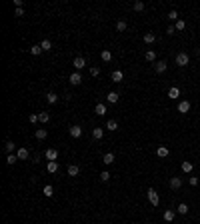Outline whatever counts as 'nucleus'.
Instances as JSON below:
<instances>
[{
  "label": "nucleus",
  "mask_w": 200,
  "mask_h": 224,
  "mask_svg": "<svg viewBox=\"0 0 200 224\" xmlns=\"http://www.w3.org/2000/svg\"><path fill=\"white\" fill-rule=\"evenodd\" d=\"M146 194H148V200H150V204H152V206H158V204H160V196H158V192L154 190V188H148Z\"/></svg>",
  "instance_id": "f257e3e1"
},
{
  "label": "nucleus",
  "mask_w": 200,
  "mask_h": 224,
  "mask_svg": "<svg viewBox=\"0 0 200 224\" xmlns=\"http://www.w3.org/2000/svg\"><path fill=\"white\" fill-rule=\"evenodd\" d=\"M188 62H190V56L186 52H178L176 54V64L178 66H188Z\"/></svg>",
  "instance_id": "f03ea898"
},
{
  "label": "nucleus",
  "mask_w": 200,
  "mask_h": 224,
  "mask_svg": "<svg viewBox=\"0 0 200 224\" xmlns=\"http://www.w3.org/2000/svg\"><path fill=\"white\" fill-rule=\"evenodd\" d=\"M44 158H46L48 162H54V160L58 158V150L56 148H48L46 152H44Z\"/></svg>",
  "instance_id": "7ed1b4c3"
},
{
  "label": "nucleus",
  "mask_w": 200,
  "mask_h": 224,
  "mask_svg": "<svg viewBox=\"0 0 200 224\" xmlns=\"http://www.w3.org/2000/svg\"><path fill=\"white\" fill-rule=\"evenodd\" d=\"M188 110H190V102H188V100H180V102H178V112H180V114H188Z\"/></svg>",
  "instance_id": "20e7f679"
},
{
  "label": "nucleus",
  "mask_w": 200,
  "mask_h": 224,
  "mask_svg": "<svg viewBox=\"0 0 200 224\" xmlns=\"http://www.w3.org/2000/svg\"><path fill=\"white\" fill-rule=\"evenodd\" d=\"M166 68H168V64L164 60H158L156 64H154V70H156V74H162V72H166Z\"/></svg>",
  "instance_id": "39448f33"
},
{
  "label": "nucleus",
  "mask_w": 200,
  "mask_h": 224,
  "mask_svg": "<svg viewBox=\"0 0 200 224\" xmlns=\"http://www.w3.org/2000/svg\"><path fill=\"white\" fill-rule=\"evenodd\" d=\"M70 84H74V86H78V84H82V74L80 72H74V74H70Z\"/></svg>",
  "instance_id": "423d86ee"
},
{
  "label": "nucleus",
  "mask_w": 200,
  "mask_h": 224,
  "mask_svg": "<svg viewBox=\"0 0 200 224\" xmlns=\"http://www.w3.org/2000/svg\"><path fill=\"white\" fill-rule=\"evenodd\" d=\"M84 66H86V58L84 56H76V58H74V68H76V70H82Z\"/></svg>",
  "instance_id": "0eeeda50"
},
{
  "label": "nucleus",
  "mask_w": 200,
  "mask_h": 224,
  "mask_svg": "<svg viewBox=\"0 0 200 224\" xmlns=\"http://www.w3.org/2000/svg\"><path fill=\"white\" fill-rule=\"evenodd\" d=\"M70 136H72V138H80V136H82V128L78 126V124H76V126H70Z\"/></svg>",
  "instance_id": "6e6552de"
},
{
  "label": "nucleus",
  "mask_w": 200,
  "mask_h": 224,
  "mask_svg": "<svg viewBox=\"0 0 200 224\" xmlns=\"http://www.w3.org/2000/svg\"><path fill=\"white\" fill-rule=\"evenodd\" d=\"M180 186H182V180L178 176H172L170 178V188H172V190H178Z\"/></svg>",
  "instance_id": "1a4fd4ad"
},
{
  "label": "nucleus",
  "mask_w": 200,
  "mask_h": 224,
  "mask_svg": "<svg viewBox=\"0 0 200 224\" xmlns=\"http://www.w3.org/2000/svg\"><path fill=\"white\" fill-rule=\"evenodd\" d=\"M192 170H194V164H192L190 160H184V162H182V172H186V174H190Z\"/></svg>",
  "instance_id": "9d476101"
},
{
  "label": "nucleus",
  "mask_w": 200,
  "mask_h": 224,
  "mask_svg": "<svg viewBox=\"0 0 200 224\" xmlns=\"http://www.w3.org/2000/svg\"><path fill=\"white\" fill-rule=\"evenodd\" d=\"M178 96H180V90H178L176 86H172V88H168V98H172V100H176Z\"/></svg>",
  "instance_id": "9b49d317"
},
{
  "label": "nucleus",
  "mask_w": 200,
  "mask_h": 224,
  "mask_svg": "<svg viewBox=\"0 0 200 224\" xmlns=\"http://www.w3.org/2000/svg\"><path fill=\"white\" fill-rule=\"evenodd\" d=\"M144 42H146V44H154V42H156V34H154V32H146V34H144Z\"/></svg>",
  "instance_id": "f8f14e48"
},
{
  "label": "nucleus",
  "mask_w": 200,
  "mask_h": 224,
  "mask_svg": "<svg viewBox=\"0 0 200 224\" xmlns=\"http://www.w3.org/2000/svg\"><path fill=\"white\" fill-rule=\"evenodd\" d=\"M114 160H116V156H114L112 152H106L104 156H102V162H104V164H112Z\"/></svg>",
  "instance_id": "ddd939ff"
},
{
  "label": "nucleus",
  "mask_w": 200,
  "mask_h": 224,
  "mask_svg": "<svg viewBox=\"0 0 200 224\" xmlns=\"http://www.w3.org/2000/svg\"><path fill=\"white\" fill-rule=\"evenodd\" d=\"M156 156L158 158H166L168 156V148L166 146H158L156 148Z\"/></svg>",
  "instance_id": "4468645a"
},
{
  "label": "nucleus",
  "mask_w": 200,
  "mask_h": 224,
  "mask_svg": "<svg viewBox=\"0 0 200 224\" xmlns=\"http://www.w3.org/2000/svg\"><path fill=\"white\" fill-rule=\"evenodd\" d=\"M78 174H80V168L76 164H70L68 166V176H78Z\"/></svg>",
  "instance_id": "2eb2a0df"
},
{
  "label": "nucleus",
  "mask_w": 200,
  "mask_h": 224,
  "mask_svg": "<svg viewBox=\"0 0 200 224\" xmlns=\"http://www.w3.org/2000/svg\"><path fill=\"white\" fill-rule=\"evenodd\" d=\"M110 78H112V82H122V78H124V72H120V70H114Z\"/></svg>",
  "instance_id": "dca6fc26"
},
{
  "label": "nucleus",
  "mask_w": 200,
  "mask_h": 224,
  "mask_svg": "<svg viewBox=\"0 0 200 224\" xmlns=\"http://www.w3.org/2000/svg\"><path fill=\"white\" fill-rule=\"evenodd\" d=\"M106 98H108L110 104H116V102H118V98H120V94H118V92H108V96H106Z\"/></svg>",
  "instance_id": "f3484780"
},
{
  "label": "nucleus",
  "mask_w": 200,
  "mask_h": 224,
  "mask_svg": "<svg viewBox=\"0 0 200 224\" xmlns=\"http://www.w3.org/2000/svg\"><path fill=\"white\" fill-rule=\"evenodd\" d=\"M102 136H104V130L102 128H92V138L94 140H100Z\"/></svg>",
  "instance_id": "a211bd4d"
},
{
  "label": "nucleus",
  "mask_w": 200,
  "mask_h": 224,
  "mask_svg": "<svg viewBox=\"0 0 200 224\" xmlns=\"http://www.w3.org/2000/svg\"><path fill=\"white\" fill-rule=\"evenodd\" d=\"M14 148H16V144L12 142V140H6V142H4V150H6L8 154H12V152H14Z\"/></svg>",
  "instance_id": "6ab92c4d"
},
{
  "label": "nucleus",
  "mask_w": 200,
  "mask_h": 224,
  "mask_svg": "<svg viewBox=\"0 0 200 224\" xmlns=\"http://www.w3.org/2000/svg\"><path fill=\"white\" fill-rule=\"evenodd\" d=\"M40 48H42L44 52H48V50H52V42H50L48 38H44L42 42H40Z\"/></svg>",
  "instance_id": "aec40b11"
},
{
  "label": "nucleus",
  "mask_w": 200,
  "mask_h": 224,
  "mask_svg": "<svg viewBox=\"0 0 200 224\" xmlns=\"http://www.w3.org/2000/svg\"><path fill=\"white\" fill-rule=\"evenodd\" d=\"M46 100L50 102V104H56V102H58V94H56V92H48V94H46Z\"/></svg>",
  "instance_id": "412c9836"
},
{
  "label": "nucleus",
  "mask_w": 200,
  "mask_h": 224,
  "mask_svg": "<svg viewBox=\"0 0 200 224\" xmlns=\"http://www.w3.org/2000/svg\"><path fill=\"white\" fill-rule=\"evenodd\" d=\"M28 148H18V152H16V156L20 158V160H24V158H28Z\"/></svg>",
  "instance_id": "4be33fe9"
},
{
  "label": "nucleus",
  "mask_w": 200,
  "mask_h": 224,
  "mask_svg": "<svg viewBox=\"0 0 200 224\" xmlns=\"http://www.w3.org/2000/svg\"><path fill=\"white\" fill-rule=\"evenodd\" d=\"M94 112H96L98 116H104V114H106V106H104V104H96V106H94Z\"/></svg>",
  "instance_id": "5701e85b"
},
{
  "label": "nucleus",
  "mask_w": 200,
  "mask_h": 224,
  "mask_svg": "<svg viewBox=\"0 0 200 224\" xmlns=\"http://www.w3.org/2000/svg\"><path fill=\"white\" fill-rule=\"evenodd\" d=\"M100 58L104 62H110L112 60V52H110V50H102V52H100Z\"/></svg>",
  "instance_id": "b1692460"
},
{
  "label": "nucleus",
  "mask_w": 200,
  "mask_h": 224,
  "mask_svg": "<svg viewBox=\"0 0 200 224\" xmlns=\"http://www.w3.org/2000/svg\"><path fill=\"white\" fill-rule=\"evenodd\" d=\"M46 136H48V130L46 128H38V130H36V138H38V140H44Z\"/></svg>",
  "instance_id": "393cba45"
},
{
  "label": "nucleus",
  "mask_w": 200,
  "mask_h": 224,
  "mask_svg": "<svg viewBox=\"0 0 200 224\" xmlns=\"http://www.w3.org/2000/svg\"><path fill=\"white\" fill-rule=\"evenodd\" d=\"M106 128H108L110 132H114V130H118V122H116V120H108V122H106Z\"/></svg>",
  "instance_id": "a878e982"
},
{
  "label": "nucleus",
  "mask_w": 200,
  "mask_h": 224,
  "mask_svg": "<svg viewBox=\"0 0 200 224\" xmlns=\"http://www.w3.org/2000/svg\"><path fill=\"white\" fill-rule=\"evenodd\" d=\"M46 170L50 172V174H54V172H58V162H56V160H54V162H48Z\"/></svg>",
  "instance_id": "bb28decb"
},
{
  "label": "nucleus",
  "mask_w": 200,
  "mask_h": 224,
  "mask_svg": "<svg viewBox=\"0 0 200 224\" xmlns=\"http://www.w3.org/2000/svg\"><path fill=\"white\" fill-rule=\"evenodd\" d=\"M174 216H176V212H174V210H166V212H164V220H166V222H172V220H174Z\"/></svg>",
  "instance_id": "cd10ccee"
},
{
  "label": "nucleus",
  "mask_w": 200,
  "mask_h": 224,
  "mask_svg": "<svg viewBox=\"0 0 200 224\" xmlns=\"http://www.w3.org/2000/svg\"><path fill=\"white\" fill-rule=\"evenodd\" d=\"M176 212L178 214H188V204H184V202H182V204H178V208H176Z\"/></svg>",
  "instance_id": "c85d7f7f"
},
{
  "label": "nucleus",
  "mask_w": 200,
  "mask_h": 224,
  "mask_svg": "<svg viewBox=\"0 0 200 224\" xmlns=\"http://www.w3.org/2000/svg\"><path fill=\"white\" fill-rule=\"evenodd\" d=\"M40 52H44L42 48H40V44H34V46H30V54H34V56H38Z\"/></svg>",
  "instance_id": "c756f323"
},
{
  "label": "nucleus",
  "mask_w": 200,
  "mask_h": 224,
  "mask_svg": "<svg viewBox=\"0 0 200 224\" xmlns=\"http://www.w3.org/2000/svg\"><path fill=\"white\" fill-rule=\"evenodd\" d=\"M16 160H18V156H16V154H8V156H6V164H8V166H12Z\"/></svg>",
  "instance_id": "7c9ffc66"
},
{
  "label": "nucleus",
  "mask_w": 200,
  "mask_h": 224,
  "mask_svg": "<svg viewBox=\"0 0 200 224\" xmlns=\"http://www.w3.org/2000/svg\"><path fill=\"white\" fill-rule=\"evenodd\" d=\"M38 120H40L42 124H46L48 120H50V114H48V112H40V114H38Z\"/></svg>",
  "instance_id": "2f4dec72"
},
{
  "label": "nucleus",
  "mask_w": 200,
  "mask_h": 224,
  "mask_svg": "<svg viewBox=\"0 0 200 224\" xmlns=\"http://www.w3.org/2000/svg\"><path fill=\"white\" fill-rule=\"evenodd\" d=\"M116 30H118V32H124V30H126V20H118V22H116Z\"/></svg>",
  "instance_id": "473e14b6"
},
{
  "label": "nucleus",
  "mask_w": 200,
  "mask_h": 224,
  "mask_svg": "<svg viewBox=\"0 0 200 224\" xmlns=\"http://www.w3.org/2000/svg\"><path fill=\"white\" fill-rule=\"evenodd\" d=\"M52 194H54V188H52V186H50V184L44 186V196H46V198H50Z\"/></svg>",
  "instance_id": "72a5a7b5"
},
{
  "label": "nucleus",
  "mask_w": 200,
  "mask_h": 224,
  "mask_svg": "<svg viewBox=\"0 0 200 224\" xmlns=\"http://www.w3.org/2000/svg\"><path fill=\"white\" fill-rule=\"evenodd\" d=\"M144 58H146V60H148V62H154V60H156V54H154V52H152V50H148V52H146V54H144Z\"/></svg>",
  "instance_id": "f704fd0d"
},
{
  "label": "nucleus",
  "mask_w": 200,
  "mask_h": 224,
  "mask_svg": "<svg viewBox=\"0 0 200 224\" xmlns=\"http://www.w3.org/2000/svg\"><path fill=\"white\" fill-rule=\"evenodd\" d=\"M132 8L136 10V12H142V10H144V2H140V0H138V2H134Z\"/></svg>",
  "instance_id": "c9c22d12"
},
{
  "label": "nucleus",
  "mask_w": 200,
  "mask_h": 224,
  "mask_svg": "<svg viewBox=\"0 0 200 224\" xmlns=\"http://www.w3.org/2000/svg\"><path fill=\"white\" fill-rule=\"evenodd\" d=\"M174 28H176V30H184V28H186V22H184V20H176Z\"/></svg>",
  "instance_id": "e433bc0d"
},
{
  "label": "nucleus",
  "mask_w": 200,
  "mask_h": 224,
  "mask_svg": "<svg viewBox=\"0 0 200 224\" xmlns=\"http://www.w3.org/2000/svg\"><path fill=\"white\" fill-rule=\"evenodd\" d=\"M168 18H170L172 22H176V20H178V12H176V10H170V12H168Z\"/></svg>",
  "instance_id": "4c0bfd02"
},
{
  "label": "nucleus",
  "mask_w": 200,
  "mask_h": 224,
  "mask_svg": "<svg viewBox=\"0 0 200 224\" xmlns=\"http://www.w3.org/2000/svg\"><path fill=\"white\" fill-rule=\"evenodd\" d=\"M100 180H102V182H108L110 180V174H108V172H100Z\"/></svg>",
  "instance_id": "58836bf2"
},
{
  "label": "nucleus",
  "mask_w": 200,
  "mask_h": 224,
  "mask_svg": "<svg viewBox=\"0 0 200 224\" xmlns=\"http://www.w3.org/2000/svg\"><path fill=\"white\" fill-rule=\"evenodd\" d=\"M98 74H100V68L98 66H92L90 68V76H98Z\"/></svg>",
  "instance_id": "ea45409f"
},
{
  "label": "nucleus",
  "mask_w": 200,
  "mask_h": 224,
  "mask_svg": "<svg viewBox=\"0 0 200 224\" xmlns=\"http://www.w3.org/2000/svg\"><path fill=\"white\" fill-rule=\"evenodd\" d=\"M28 122L30 124H36V122H38V114H30L28 116Z\"/></svg>",
  "instance_id": "a19ab883"
},
{
  "label": "nucleus",
  "mask_w": 200,
  "mask_h": 224,
  "mask_svg": "<svg viewBox=\"0 0 200 224\" xmlns=\"http://www.w3.org/2000/svg\"><path fill=\"white\" fill-rule=\"evenodd\" d=\"M188 182H190V186H198V178H196V176H190Z\"/></svg>",
  "instance_id": "79ce46f5"
},
{
  "label": "nucleus",
  "mask_w": 200,
  "mask_h": 224,
  "mask_svg": "<svg viewBox=\"0 0 200 224\" xmlns=\"http://www.w3.org/2000/svg\"><path fill=\"white\" fill-rule=\"evenodd\" d=\"M14 16H24V8H16L14 10Z\"/></svg>",
  "instance_id": "37998d69"
},
{
  "label": "nucleus",
  "mask_w": 200,
  "mask_h": 224,
  "mask_svg": "<svg viewBox=\"0 0 200 224\" xmlns=\"http://www.w3.org/2000/svg\"><path fill=\"white\" fill-rule=\"evenodd\" d=\"M174 32H176V28H174V26H168V28H166V34H170V36H172Z\"/></svg>",
  "instance_id": "c03bdc74"
}]
</instances>
